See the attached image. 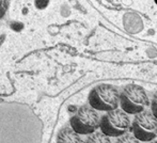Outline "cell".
<instances>
[{
	"label": "cell",
	"instance_id": "cell-1",
	"mask_svg": "<svg viewBox=\"0 0 157 143\" xmlns=\"http://www.w3.org/2000/svg\"><path fill=\"white\" fill-rule=\"evenodd\" d=\"M129 116L122 109H114L107 111L99 121V128L103 134L109 138H119L125 135L130 129Z\"/></svg>",
	"mask_w": 157,
	"mask_h": 143
},
{
	"label": "cell",
	"instance_id": "cell-2",
	"mask_svg": "<svg viewBox=\"0 0 157 143\" xmlns=\"http://www.w3.org/2000/svg\"><path fill=\"white\" fill-rule=\"evenodd\" d=\"M120 94L110 85H99L91 90L89 94V104L97 111H110L119 106Z\"/></svg>",
	"mask_w": 157,
	"mask_h": 143
},
{
	"label": "cell",
	"instance_id": "cell-3",
	"mask_svg": "<svg viewBox=\"0 0 157 143\" xmlns=\"http://www.w3.org/2000/svg\"><path fill=\"white\" fill-rule=\"evenodd\" d=\"M119 104L127 114H137L149 105V97L144 89L138 85H128L120 94Z\"/></svg>",
	"mask_w": 157,
	"mask_h": 143
},
{
	"label": "cell",
	"instance_id": "cell-4",
	"mask_svg": "<svg viewBox=\"0 0 157 143\" xmlns=\"http://www.w3.org/2000/svg\"><path fill=\"white\" fill-rule=\"evenodd\" d=\"M99 114L91 106H81L72 115L70 126L79 135H90L99 128Z\"/></svg>",
	"mask_w": 157,
	"mask_h": 143
},
{
	"label": "cell",
	"instance_id": "cell-5",
	"mask_svg": "<svg viewBox=\"0 0 157 143\" xmlns=\"http://www.w3.org/2000/svg\"><path fill=\"white\" fill-rule=\"evenodd\" d=\"M129 131L140 142L152 141L157 137V119L151 111L143 110L135 114Z\"/></svg>",
	"mask_w": 157,
	"mask_h": 143
},
{
	"label": "cell",
	"instance_id": "cell-6",
	"mask_svg": "<svg viewBox=\"0 0 157 143\" xmlns=\"http://www.w3.org/2000/svg\"><path fill=\"white\" fill-rule=\"evenodd\" d=\"M57 143H85V141L72 127L65 126L59 130L57 135Z\"/></svg>",
	"mask_w": 157,
	"mask_h": 143
},
{
	"label": "cell",
	"instance_id": "cell-7",
	"mask_svg": "<svg viewBox=\"0 0 157 143\" xmlns=\"http://www.w3.org/2000/svg\"><path fill=\"white\" fill-rule=\"evenodd\" d=\"M85 143H112L110 138L103 134L101 131H94L88 135Z\"/></svg>",
	"mask_w": 157,
	"mask_h": 143
},
{
	"label": "cell",
	"instance_id": "cell-8",
	"mask_svg": "<svg viewBox=\"0 0 157 143\" xmlns=\"http://www.w3.org/2000/svg\"><path fill=\"white\" fill-rule=\"evenodd\" d=\"M116 143H141L132 134H125V135L121 136V137L117 138Z\"/></svg>",
	"mask_w": 157,
	"mask_h": 143
},
{
	"label": "cell",
	"instance_id": "cell-9",
	"mask_svg": "<svg viewBox=\"0 0 157 143\" xmlns=\"http://www.w3.org/2000/svg\"><path fill=\"white\" fill-rule=\"evenodd\" d=\"M9 3H10V0H0V19L6 15L9 8Z\"/></svg>",
	"mask_w": 157,
	"mask_h": 143
},
{
	"label": "cell",
	"instance_id": "cell-10",
	"mask_svg": "<svg viewBox=\"0 0 157 143\" xmlns=\"http://www.w3.org/2000/svg\"><path fill=\"white\" fill-rule=\"evenodd\" d=\"M151 112L153 113V115L157 119V92L154 94L153 98H152L151 103Z\"/></svg>",
	"mask_w": 157,
	"mask_h": 143
},
{
	"label": "cell",
	"instance_id": "cell-11",
	"mask_svg": "<svg viewBox=\"0 0 157 143\" xmlns=\"http://www.w3.org/2000/svg\"><path fill=\"white\" fill-rule=\"evenodd\" d=\"M145 143H157V140H152V141H149V142H145Z\"/></svg>",
	"mask_w": 157,
	"mask_h": 143
}]
</instances>
